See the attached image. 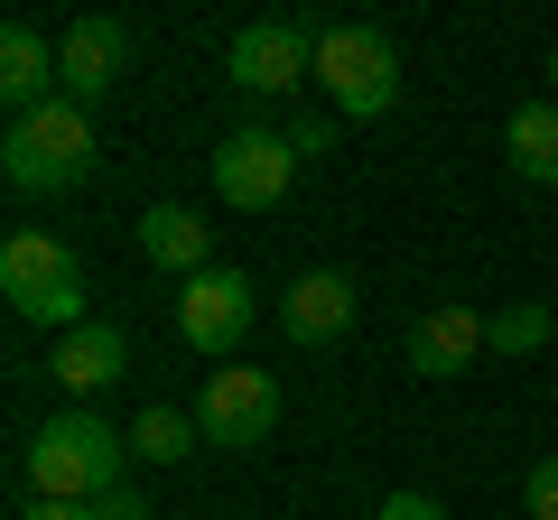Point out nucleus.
Segmentation results:
<instances>
[{
	"instance_id": "6",
	"label": "nucleus",
	"mask_w": 558,
	"mask_h": 520,
	"mask_svg": "<svg viewBox=\"0 0 558 520\" xmlns=\"http://www.w3.org/2000/svg\"><path fill=\"white\" fill-rule=\"evenodd\" d=\"M299 186V149H289V131H233V140L215 149V196L242 205V214H270L279 196Z\"/></svg>"
},
{
	"instance_id": "4",
	"label": "nucleus",
	"mask_w": 558,
	"mask_h": 520,
	"mask_svg": "<svg viewBox=\"0 0 558 520\" xmlns=\"http://www.w3.org/2000/svg\"><path fill=\"white\" fill-rule=\"evenodd\" d=\"M0 298H10L20 325H57V335H75V325H84V270H75V251H65L57 233H10V251H0Z\"/></svg>"
},
{
	"instance_id": "18",
	"label": "nucleus",
	"mask_w": 558,
	"mask_h": 520,
	"mask_svg": "<svg viewBox=\"0 0 558 520\" xmlns=\"http://www.w3.org/2000/svg\"><path fill=\"white\" fill-rule=\"evenodd\" d=\"M336 131H344L336 112H307V121H289V149H299V168H307V159H326V149H336Z\"/></svg>"
},
{
	"instance_id": "5",
	"label": "nucleus",
	"mask_w": 558,
	"mask_h": 520,
	"mask_svg": "<svg viewBox=\"0 0 558 520\" xmlns=\"http://www.w3.org/2000/svg\"><path fill=\"white\" fill-rule=\"evenodd\" d=\"M196 428H205V446H223V456H242V446H270V428H279V381L252 372V362H223V372H205Z\"/></svg>"
},
{
	"instance_id": "15",
	"label": "nucleus",
	"mask_w": 558,
	"mask_h": 520,
	"mask_svg": "<svg viewBox=\"0 0 558 520\" xmlns=\"http://www.w3.org/2000/svg\"><path fill=\"white\" fill-rule=\"evenodd\" d=\"M502 149H512V168L531 186H558V102H521L502 121Z\"/></svg>"
},
{
	"instance_id": "17",
	"label": "nucleus",
	"mask_w": 558,
	"mask_h": 520,
	"mask_svg": "<svg viewBox=\"0 0 558 520\" xmlns=\"http://www.w3.org/2000/svg\"><path fill=\"white\" fill-rule=\"evenodd\" d=\"M558 335V317L539 298H512V307H494V317H484V344H494V354H539V344Z\"/></svg>"
},
{
	"instance_id": "1",
	"label": "nucleus",
	"mask_w": 558,
	"mask_h": 520,
	"mask_svg": "<svg viewBox=\"0 0 558 520\" xmlns=\"http://www.w3.org/2000/svg\"><path fill=\"white\" fill-rule=\"evenodd\" d=\"M20 465H28V493L38 502H102L131 474V437L112 419H94V409H65V419H47L28 437Z\"/></svg>"
},
{
	"instance_id": "13",
	"label": "nucleus",
	"mask_w": 558,
	"mask_h": 520,
	"mask_svg": "<svg viewBox=\"0 0 558 520\" xmlns=\"http://www.w3.org/2000/svg\"><path fill=\"white\" fill-rule=\"evenodd\" d=\"M205 242H215V223H205L196 205H149V214H140V251L159 260V270H186V280H196V270H215V260H205Z\"/></svg>"
},
{
	"instance_id": "16",
	"label": "nucleus",
	"mask_w": 558,
	"mask_h": 520,
	"mask_svg": "<svg viewBox=\"0 0 558 520\" xmlns=\"http://www.w3.org/2000/svg\"><path fill=\"white\" fill-rule=\"evenodd\" d=\"M196 446H205V428H196V409H140V419H131V456L140 465H186V456H196Z\"/></svg>"
},
{
	"instance_id": "2",
	"label": "nucleus",
	"mask_w": 558,
	"mask_h": 520,
	"mask_svg": "<svg viewBox=\"0 0 558 520\" xmlns=\"http://www.w3.org/2000/svg\"><path fill=\"white\" fill-rule=\"evenodd\" d=\"M0 177L20 186V196H65V186H84L94 177V112L57 94V102H38L28 121H10Z\"/></svg>"
},
{
	"instance_id": "10",
	"label": "nucleus",
	"mask_w": 558,
	"mask_h": 520,
	"mask_svg": "<svg viewBox=\"0 0 558 520\" xmlns=\"http://www.w3.org/2000/svg\"><path fill=\"white\" fill-rule=\"evenodd\" d=\"M354 325V280L344 270H307V280L279 288V335L289 344H336Z\"/></svg>"
},
{
	"instance_id": "12",
	"label": "nucleus",
	"mask_w": 558,
	"mask_h": 520,
	"mask_svg": "<svg viewBox=\"0 0 558 520\" xmlns=\"http://www.w3.org/2000/svg\"><path fill=\"white\" fill-rule=\"evenodd\" d=\"M0 94H10V121L57 102V47H47V28H28V20L0 28Z\"/></svg>"
},
{
	"instance_id": "22",
	"label": "nucleus",
	"mask_w": 558,
	"mask_h": 520,
	"mask_svg": "<svg viewBox=\"0 0 558 520\" xmlns=\"http://www.w3.org/2000/svg\"><path fill=\"white\" fill-rule=\"evenodd\" d=\"M20 520H94V502H28Z\"/></svg>"
},
{
	"instance_id": "21",
	"label": "nucleus",
	"mask_w": 558,
	"mask_h": 520,
	"mask_svg": "<svg viewBox=\"0 0 558 520\" xmlns=\"http://www.w3.org/2000/svg\"><path fill=\"white\" fill-rule=\"evenodd\" d=\"M94 520H149V502H140L131 483H121V493H102V502H94Z\"/></svg>"
},
{
	"instance_id": "20",
	"label": "nucleus",
	"mask_w": 558,
	"mask_h": 520,
	"mask_svg": "<svg viewBox=\"0 0 558 520\" xmlns=\"http://www.w3.org/2000/svg\"><path fill=\"white\" fill-rule=\"evenodd\" d=\"M373 520H447V511H438V502H428V493H391V502H381Z\"/></svg>"
},
{
	"instance_id": "9",
	"label": "nucleus",
	"mask_w": 558,
	"mask_h": 520,
	"mask_svg": "<svg viewBox=\"0 0 558 520\" xmlns=\"http://www.w3.org/2000/svg\"><path fill=\"white\" fill-rule=\"evenodd\" d=\"M121 75H131V28H121L112 10H84V20L57 38V94L94 112V94H112Z\"/></svg>"
},
{
	"instance_id": "23",
	"label": "nucleus",
	"mask_w": 558,
	"mask_h": 520,
	"mask_svg": "<svg viewBox=\"0 0 558 520\" xmlns=\"http://www.w3.org/2000/svg\"><path fill=\"white\" fill-rule=\"evenodd\" d=\"M549 84H558V47H549Z\"/></svg>"
},
{
	"instance_id": "7",
	"label": "nucleus",
	"mask_w": 558,
	"mask_h": 520,
	"mask_svg": "<svg viewBox=\"0 0 558 520\" xmlns=\"http://www.w3.org/2000/svg\"><path fill=\"white\" fill-rule=\"evenodd\" d=\"M223 75H233L242 94H299V84L317 75V28L307 20H252L233 38V57H223Z\"/></svg>"
},
{
	"instance_id": "8",
	"label": "nucleus",
	"mask_w": 558,
	"mask_h": 520,
	"mask_svg": "<svg viewBox=\"0 0 558 520\" xmlns=\"http://www.w3.org/2000/svg\"><path fill=\"white\" fill-rule=\"evenodd\" d=\"M252 317H260V288L242 280V270H223V260L178 288V335L196 344V354H233V344L252 335Z\"/></svg>"
},
{
	"instance_id": "11",
	"label": "nucleus",
	"mask_w": 558,
	"mask_h": 520,
	"mask_svg": "<svg viewBox=\"0 0 558 520\" xmlns=\"http://www.w3.org/2000/svg\"><path fill=\"white\" fill-rule=\"evenodd\" d=\"M475 354H494L475 307H428V317L410 325V372H428V381H457Z\"/></svg>"
},
{
	"instance_id": "3",
	"label": "nucleus",
	"mask_w": 558,
	"mask_h": 520,
	"mask_svg": "<svg viewBox=\"0 0 558 520\" xmlns=\"http://www.w3.org/2000/svg\"><path fill=\"white\" fill-rule=\"evenodd\" d=\"M317 84H326V112L336 121H381L400 102V57H391L381 28L336 20V28H317Z\"/></svg>"
},
{
	"instance_id": "14",
	"label": "nucleus",
	"mask_w": 558,
	"mask_h": 520,
	"mask_svg": "<svg viewBox=\"0 0 558 520\" xmlns=\"http://www.w3.org/2000/svg\"><path fill=\"white\" fill-rule=\"evenodd\" d=\"M121 362H131L121 325H75V335H57V381L65 391H102V381H121Z\"/></svg>"
},
{
	"instance_id": "19",
	"label": "nucleus",
	"mask_w": 558,
	"mask_h": 520,
	"mask_svg": "<svg viewBox=\"0 0 558 520\" xmlns=\"http://www.w3.org/2000/svg\"><path fill=\"white\" fill-rule=\"evenodd\" d=\"M521 511H531V520H558V456L531 465V483H521Z\"/></svg>"
}]
</instances>
